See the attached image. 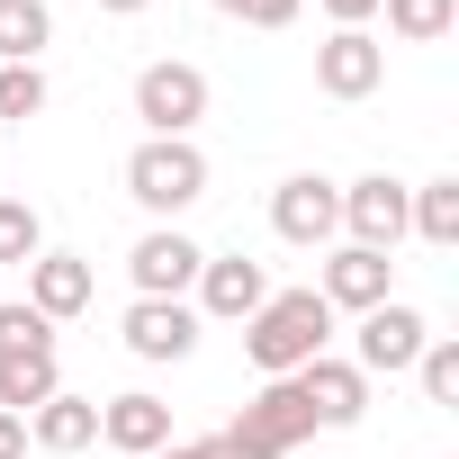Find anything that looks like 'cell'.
Returning <instances> with one entry per match:
<instances>
[{"instance_id":"obj_1","label":"cell","mask_w":459,"mask_h":459,"mask_svg":"<svg viewBox=\"0 0 459 459\" xmlns=\"http://www.w3.org/2000/svg\"><path fill=\"white\" fill-rule=\"evenodd\" d=\"M325 333H333V307H325L316 289H271V298L244 316V351H253L262 378H298V369L325 351Z\"/></svg>"},{"instance_id":"obj_2","label":"cell","mask_w":459,"mask_h":459,"mask_svg":"<svg viewBox=\"0 0 459 459\" xmlns=\"http://www.w3.org/2000/svg\"><path fill=\"white\" fill-rule=\"evenodd\" d=\"M126 198L153 207V216L198 207V198H207V153H198L189 135H144V144L126 153Z\"/></svg>"},{"instance_id":"obj_3","label":"cell","mask_w":459,"mask_h":459,"mask_svg":"<svg viewBox=\"0 0 459 459\" xmlns=\"http://www.w3.org/2000/svg\"><path fill=\"white\" fill-rule=\"evenodd\" d=\"M307 432H316V414H307L298 378H271V387H262V396H253V405H244L235 423H225L216 441L235 450V459H289V450H298Z\"/></svg>"},{"instance_id":"obj_4","label":"cell","mask_w":459,"mask_h":459,"mask_svg":"<svg viewBox=\"0 0 459 459\" xmlns=\"http://www.w3.org/2000/svg\"><path fill=\"white\" fill-rule=\"evenodd\" d=\"M135 117H144L153 135H189V126L207 117V73H198V64H144V73H135Z\"/></svg>"},{"instance_id":"obj_5","label":"cell","mask_w":459,"mask_h":459,"mask_svg":"<svg viewBox=\"0 0 459 459\" xmlns=\"http://www.w3.org/2000/svg\"><path fill=\"white\" fill-rule=\"evenodd\" d=\"M423 342H432V325H423L414 307H396V298H387V307H369V316H360L351 369H360V378H396V369H414V360H423Z\"/></svg>"},{"instance_id":"obj_6","label":"cell","mask_w":459,"mask_h":459,"mask_svg":"<svg viewBox=\"0 0 459 459\" xmlns=\"http://www.w3.org/2000/svg\"><path fill=\"white\" fill-rule=\"evenodd\" d=\"M271 235H280V244H333V235H342V189H333L325 171L280 180V189H271Z\"/></svg>"},{"instance_id":"obj_7","label":"cell","mask_w":459,"mask_h":459,"mask_svg":"<svg viewBox=\"0 0 459 459\" xmlns=\"http://www.w3.org/2000/svg\"><path fill=\"white\" fill-rule=\"evenodd\" d=\"M387 82V46L369 37V28H333L325 46H316V91L325 100H369Z\"/></svg>"},{"instance_id":"obj_8","label":"cell","mask_w":459,"mask_h":459,"mask_svg":"<svg viewBox=\"0 0 459 459\" xmlns=\"http://www.w3.org/2000/svg\"><path fill=\"white\" fill-rule=\"evenodd\" d=\"M198 244L180 235V225H153V235L126 253V271H135V298H180V289H198Z\"/></svg>"},{"instance_id":"obj_9","label":"cell","mask_w":459,"mask_h":459,"mask_svg":"<svg viewBox=\"0 0 459 459\" xmlns=\"http://www.w3.org/2000/svg\"><path fill=\"white\" fill-rule=\"evenodd\" d=\"M387 253H369V244H342L333 262H325V280H316V298L333 307V316H369V307H387Z\"/></svg>"},{"instance_id":"obj_10","label":"cell","mask_w":459,"mask_h":459,"mask_svg":"<svg viewBox=\"0 0 459 459\" xmlns=\"http://www.w3.org/2000/svg\"><path fill=\"white\" fill-rule=\"evenodd\" d=\"M126 351H135V360H189V351H198V307H180V298H135V307H126Z\"/></svg>"},{"instance_id":"obj_11","label":"cell","mask_w":459,"mask_h":459,"mask_svg":"<svg viewBox=\"0 0 459 459\" xmlns=\"http://www.w3.org/2000/svg\"><path fill=\"white\" fill-rule=\"evenodd\" d=\"M342 225H351V244L396 253V235H405V180H387V171L351 180V189H342Z\"/></svg>"},{"instance_id":"obj_12","label":"cell","mask_w":459,"mask_h":459,"mask_svg":"<svg viewBox=\"0 0 459 459\" xmlns=\"http://www.w3.org/2000/svg\"><path fill=\"white\" fill-rule=\"evenodd\" d=\"M298 396H307V414H316V423H333V432L369 414V378H360L351 360H325V351L298 369Z\"/></svg>"},{"instance_id":"obj_13","label":"cell","mask_w":459,"mask_h":459,"mask_svg":"<svg viewBox=\"0 0 459 459\" xmlns=\"http://www.w3.org/2000/svg\"><path fill=\"white\" fill-rule=\"evenodd\" d=\"M262 298H271V271H262V262H244V253H225V262L207 253V262H198V316H235V325H244Z\"/></svg>"},{"instance_id":"obj_14","label":"cell","mask_w":459,"mask_h":459,"mask_svg":"<svg viewBox=\"0 0 459 459\" xmlns=\"http://www.w3.org/2000/svg\"><path fill=\"white\" fill-rule=\"evenodd\" d=\"M100 441H108V450L153 459V450L171 441V405H162V396H144V387H126V396H108V405H100Z\"/></svg>"},{"instance_id":"obj_15","label":"cell","mask_w":459,"mask_h":459,"mask_svg":"<svg viewBox=\"0 0 459 459\" xmlns=\"http://www.w3.org/2000/svg\"><path fill=\"white\" fill-rule=\"evenodd\" d=\"M28 307H37L46 325L82 316V307H91V262H82V253H37V262H28Z\"/></svg>"},{"instance_id":"obj_16","label":"cell","mask_w":459,"mask_h":459,"mask_svg":"<svg viewBox=\"0 0 459 459\" xmlns=\"http://www.w3.org/2000/svg\"><path fill=\"white\" fill-rule=\"evenodd\" d=\"M28 441H37V450H55V459H73V450H91V441H100V405H91V396H73V387H55V396L28 414Z\"/></svg>"},{"instance_id":"obj_17","label":"cell","mask_w":459,"mask_h":459,"mask_svg":"<svg viewBox=\"0 0 459 459\" xmlns=\"http://www.w3.org/2000/svg\"><path fill=\"white\" fill-rule=\"evenodd\" d=\"M55 387H64L55 351H0V414H19V423H28Z\"/></svg>"},{"instance_id":"obj_18","label":"cell","mask_w":459,"mask_h":459,"mask_svg":"<svg viewBox=\"0 0 459 459\" xmlns=\"http://www.w3.org/2000/svg\"><path fill=\"white\" fill-rule=\"evenodd\" d=\"M405 235H423V244H459V180H423V189H405Z\"/></svg>"},{"instance_id":"obj_19","label":"cell","mask_w":459,"mask_h":459,"mask_svg":"<svg viewBox=\"0 0 459 459\" xmlns=\"http://www.w3.org/2000/svg\"><path fill=\"white\" fill-rule=\"evenodd\" d=\"M55 37L46 0H0V64H37V46Z\"/></svg>"},{"instance_id":"obj_20","label":"cell","mask_w":459,"mask_h":459,"mask_svg":"<svg viewBox=\"0 0 459 459\" xmlns=\"http://www.w3.org/2000/svg\"><path fill=\"white\" fill-rule=\"evenodd\" d=\"M378 10H387V37L405 46H441L459 28V0H378Z\"/></svg>"},{"instance_id":"obj_21","label":"cell","mask_w":459,"mask_h":459,"mask_svg":"<svg viewBox=\"0 0 459 459\" xmlns=\"http://www.w3.org/2000/svg\"><path fill=\"white\" fill-rule=\"evenodd\" d=\"M37 253H46L37 207H28V198H0V271H10V262H37Z\"/></svg>"},{"instance_id":"obj_22","label":"cell","mask_w":459,"mask_h":459,"mask_svg":"<svg viewBox=\"0 0 459 459\" xmlns=\"http://www.w3.org/2000/svg\"><path fill=\"white\" fill-rule=\"evenodd\" d=\"M414 378H423V396H432V405H459V342H450V333H432V342H423V360H414Z\"/></svg>"},{"instance_id":"obj_23","label":"cell","mask_w":459,"mask_h":459,"mask_svg":"<svg viewBox=\"0 0 459 459\" xmlns=\"http://www.w3.org/2000/svg\"><path fill=\"white\" fill-rule=\"evenodd\" d=\"M0 351H55V325L28 298H10V307H0Z\"/></svg>"},{"instance_id":"obj_24","label":"cell","mask_w":459,"mask_h":459,"mask_svg":"<svg viewBox=\"0 0 459 459\" xmlns=\"http://www.w3.org/2000/svg\"><path fill=\"white\" fill-rule=\"evenodd\" d=\"M46 108V73L37 64H0V117H37Z\"/></svg>"},{"instance_id":"obj_25","label":"cell","mask_w":459,"mask_h":459,"mask_svg":"<svg viewBox=\"0 0 459 459\" xmlns=\"http://www.w3.org/2000/svg\"><path fill=\"white\" fill-rule=\"evenodd\" d=\"M216 10H225V19H244V28H289L307 0H216Z\"/></svg>"},{"instance_id":"obj_26","label":"cell","mask_w":459,"mask_h":459,"mask_svg":"<svg viewBox=\"0 0 459 459\" xmlns=\"http://www.w3.org/2000/svg\"><path fill=\"white\" fill-rule=\"evenodd\" d=\"M325 19H333V28H369V19H378V0H325Z\"/></svg>"},{"instance_id":"obj_27","label":"cell","mask_w":459,"mask_h":459,"mask_svg":"<svg viewBox=\"0 0 459 459\" xmlns=\"http://www.w3.org/2000/svg\"><path fill=\"white\" fill-rule=\"evenodd\" d=\"M153 459H235V450H225V441H162Z\"/></svg>"},{"instance_id":"obj_28","label":"cell","mask_w":459,"mask_h":459,"mask_svg":"<svg viewBox=\"0 0 459 459\" xmlns=\"http://www.w3.org/2000/svg\"><path fill=\"white\" fill-rule=\"evenodd\" d=\"M0 459H28V423L19 414H0Z\"/></svg>"},{"instance_id":"obj_29","label":"cell","mask_w":459,"mask_h":459,"mask_svg":"<svg viewBox=\"0 0 459 459\" xmlns=\"http://www.w3.org/2000/svg\"><path fill=\"white\" fill-rule=\"evenodd\" d=\"M100 10H117V19H135V10H144V0H100Z\"/></svg>"}]
</instances>
